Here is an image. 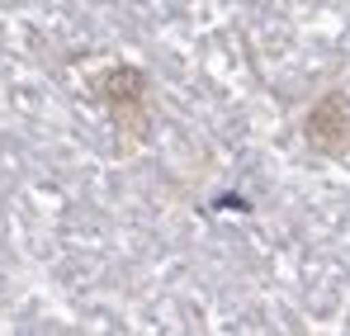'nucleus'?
I'll return each instance as SVG.
<instances>
[{"mask_svg": "<svg viewBox=\"0 0 350 336\" xmlns=\"http://www.w3.org/2000/svg\"><path fill=\"white\" fill-rule=\"evenodd\" d=\"M90 95L114 114L118 128L142 133V109H147V71H142V66L114 62V66L95 71V76H90Z\"/></svg>", "mask_w": 350, "mask_h": 336, "instance_id": "f257e3e1", "label": "nucleus"}, {"mask_svg": "<svg viewBox=\"0 0 350 336\" xmlns=\"http://www.w3.org/2000/svg\"><path fill=\"white\" fill-rule=\"evenodd\" d=\"M303 142L322 157L350 152V100L341 90H327L322 100H312V109L303 114Z\"/></svg>", "mask_w": 350, "mask_h": 336, "instance_id": "f03ea898", "label": "nucleus"}]
</instances>
